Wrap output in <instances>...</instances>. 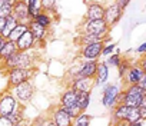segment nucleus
I'll return each instance as SVG.
<instances>
[{
    "instance_id": "nucleus-7",
    "label": "nucleus",
    "mask_w": 146,
    "mask_h": 126,
    "mask_svg": "<svg viewBox=\"0 0 146 126\" xmlns=\"http://www.w3.org/2000/svg\"><path fill=\"white\" fill-rule=\"evenodd\" d=\"M19 25H25V26H29L33 19L30 17L29 15V9H27V5H26V0H16V5L13 7V15H12Z\"/></svg>"
},
{
    "instance_id": "nucleus-33",
    "label": "nucleus",
    "mask_w": 146,
    "mask_h": 126,
    "mask_svg": "<svg viewBox=\"0 0 146 126\" xmlns=\"http://www.w3.org/2000/svg\"><path fill=\"white\" fill-rule=\"evenodd\" d=\"M42 5H43V12L52 15L56 13V2L54 0H42Z\"/></svg>"
},
{
    "instance_id": "nucleus-22",
    "label": "nucleus",
    "mask_w": 146,
    "mask_h": 126,
    "mask_svg": "<svg viewBox=\"0 0 146 126\" xmlns=\"http://www.w3.org/2000/svg\"><path fill=\"white\" fill-rule=\"evenodd\" d=\"M26 5L29 9V15L30 17L35 20L40 13H43V5H42V0H26Z\"/></svg>"
},
{
    "instance_id": "nucleus-34",
    "label": "nucleus",
    "mask_w": 146,
    "mask_h": 126,
    "mask_svg": "<svg viewBox=\"0 0 146 126\" xmlns=\"http://www.w3.org/2000/svg\"><path fill=\"white\" fill-rule=\"evenodd\" d=\"M116 47H117V44L116 43H105L103 44V49H102V57H109L110 54H113L115 53V50H116Z\"/></svg>"
},
{
    "instance_id": "nucleus-18",
    "label": "nucleus",
    "mask_w": 146,
    "mask_h": 126,
    "mask_svg": "<svg viewBox=\"0 0 146 126\" xmlns=\"http://www.w3.org/2000/svg\"><path fill=\"white\" fill-rule=\"evenodd\" d=\"M109 75H110V70H109V66L106 65V62H99L98 73H96V78L93 79L95 86H103V85H106L108 80H109Z\"/></svg>"
},
{
    "instance_id": "nucleus-47",
    "label": "nucleus",
    "mask_w": 146,
    "mask_h": 126,
    "mask_svg": "<svg viewBox=\"0 0 146 126\" xmlns=\"http://www.w3.org/2000/svg\"><path fill=\"white\" fill-rule=\"evenodd\" d=\"M2 40H3V37H2V36H0V43H2Z\"/></svg>"
},
{
    "instance_id": "nucleus-40",
    "label": "nucleus",
    "mask_w": 146,
    "mask_h": 126,
    "mask_svg": "<svg viewBox=\"0 0 146 126\" xmlns=\"http://www.w3.org/2000/svg\"><path fill=\"white\" fill-rule=\"evenodd\" d=\"M116 3H117V6H119L122 10H125V9L129 6V2H127V0H116Z\"/></svg>"
},
{
    "instance_id": "nucleus-32",
    "label": "nucleus",
    "mask_w": 146,
    "mask_h": 126,
    "mask_svg": "<svg viewBox=\"0 0 146 126\" xmlns=\"http://www.w3.org/2000/svg\"><path fill=\"white\" fill-rule=\"evenodd\" d=\"M122 60H123V57H122L120 54L113 53V54H110V56L108 57L106 65H108V66H112V68H119L120 63H122Z\"/></svg>"
},
{
    "instance_id": "nucleus-17",
    "label": "nucleus",
    "mask_w": 146,
    "mask_h": 126,
    "mask_svg": "<svg viewBox=\"0 0 146 126\" xmlns=\"http://www.w3.org/2000/svg\"><path fill=\"white\" fill-rule=\"evenodd\" d=\"M16 46H17V50H19V52H32V50L36 47V40H35L32 32L27 30V32L19 39V42L16 43Z\"/></svg>"
},
{
    "instance_id": "nucleus-6",
    "label": "nucleus",
    "mask_w": 146,
    "mask_h": 126,
    "mask_svg": "<svg viewBox=\"0 0 146 126\" xmlns=\"http://www.w3.org/2000/svg\"><path fill=\"white\" fill-rule=\"evenodd\" d=\"M109 27L105 23V20H85L79 26L80 36L83 34H96V36H108Z\"/></svg>"
},
{
    "instance_id": "nucleus-13",
    "label": "nucleus",
    "mask_w": 146,
    "mask_h": 126,
    "mask_svg": "<svg viewBox=\"0 0 146 126\" xmlns=\"http://www.w3.org/2000/svg\"><path fill=\"white\" fill-rule=\"evenodd\" d=\"M105 17V5L100 2L88 3L86 9V20H103Z\"/></svg>"
},
{
    "instance_id": "nucleus-5",
    "label": "nucleus",
    "mask_w": 146,
    "mask_h": 126,
    "mask_svg": "<svg viewBox=\"0 0 146 126\" xmlns=\"http://www.w3.org/2000/svg\"><path fill=\"white\" fill-rule=\"evenodd\" d=\"M35 73H36V69H19V68L6 72V75H7V89L32 80Z\"/></svg>"
},
{
    "instance_id": "nucleus-38",
    "label": "nucleus",
    "mask_w": 146,
    "mask_h": 126,
    "mask_svg": "<svg viewBox=\"0 0 146 126\" xmlns=\"http://www.w3.org/2000/svg\"><path fill=\"white\" fill-rule=\"evenodd\" d=\"M136 53H137V54H142V56L146 54V42H143L142 44H139V46L136 47Z\"/></svg>"
},
{
    "instance_id": "nucleus-39",
    "label": "nucleus",
    "mask_w": 146,
    "mask_h": 126,
    "mask_svg": "<svg viewBox=\"0 0 146 126\" xmlns=\"http://www.w3.org/2000/svg\"><path fill=\"white\" fill-rule=\"evenodd\" d=\"M0 126H13V125H12V122L9 120V117L0 116Z\"/></svg>"
},
{
    "instance_id": "nucleus-44",
    "label": "nucleus",
    "mask_w": 146,
    "mask_h": 126,
    "mask_svg": "<svg viewBox=\"0 0 146 126\" xmlns=\"http://www.w3.org/2000/svg\"><path fill=\"white\" fill-rule=\"evenodd\" d=\"M137 123H139V126H146V119H139Z\"/></svg>"
},
{
    "instance_id": "nucleus-36",
    "label": "nucleus",
    "mask_w": 146,
    "mask_h": 126,
    "mask_svg": "<svg viewBox=\"0 0 146 126\" xmlns=\"http://www.w3.org/2000/svg\"><path fill=\"white\" fill-rule=\"evenodd\" d=\"M66 112L69 113V116H70L73 120H75V119H76V117H78V116L82 113V110H80V107H79L78 105L72 106V107H67V109H66Z\"/></svg>"
},
{
    "instance_id": "nucleus-12",
    "label": "nucleus",
    "mask_w": 146,
    "mask_h": 126,
    "mask_svg": "<svg viewBox=\"0 0 146 126\" xmlns=\"http://www.w3.org/2000/svg\"><path fill=\"white\" fill-rule=\"evenodd\" d=\"M16 59V68L19 69H36V59L32 52H17L15 54Z\"/></svg>"
},
{
    "instance_id": "nucleus-20",
    "label": "nucleus",
    "mask_w": 146,
    "mask_h": 126,
    "mask_svg": "<svg viewBox=\"0 0 146 126\" xmlns=\"http://www.w3.org/2000/svg\"><path fill=\"white\" fill-rule=\"evenodd\" d=\"M19 50H17V46H16V43H13V42H10V40H6V43H5V46L2 47V50H0V60H2V63L3 62H6L7 59H10L13 54H16Z\"/></svg>"
},
{
    "instance_id": "nucleus-10",
    "label": "nucleus",
    "mask_w": 146,
    "mask_h": 126,
    "mask_svg": "<svg viewBox=\"0 0 146 126\" xmlns=\"http://www.w3.org/2000/svg\"><path fill=\"white\" fill-rule=\"evenodd\" d=\"M122 15H123V10L117 6L116 2H112L110 5L105 6V17H103V20L108 25V27L110 29L112 26H115L120 20Z\"/></svg>"
},
{
    "instance_id": "nucleus-16",
    "label": "nucleus",
    "mask_w": 146,
    "mask_h": 126,
    "mask_svg": "<svg viewBox=\"0 0 146 126\" xmlns=\"http://www.w3.org/2000/svg\"><path fill=\"white\" fill-rule=\"evenodd\" d=\"M78 96H79V93H78L76 90H73L72 88H67V89L62 93L59 105H60L62 107H64V109L72 107V106L78 105Z\"/></svg>"
},
{
    "instance_id": "nucleus-31",
    "label": "nucleus",
    "mask_w": 146,
    "mask_h": 126,
    "mask_svg": "<svg viewBox=\"0 0 146 126\" xmlns=\"http://www.w3.org/2000/svg\"><path fill=\"white\" fill-rule=\"evenodd\" d=\"M139 119H140L139 107H129L127 116H126V122H129V123H136Z\"/></svg>"
},
{
    "instance_id": "nucleus-14",
    "label": "nucleus",
    "mask_w": 146,
    "mask_h": 126,
    "mask_svg": "<svg viewBox=\"0 0 146 126\" xmlns=\"http://www.w3.org/2000/svg\"><path fill=\"white\" fill-rule=\"evenodd\" d=\"M143 70L137 66V65H132L130 69L127 70V73L125 75V78L122 79L123 86H132V85H137L140 82V79L143 78Z\"/></svg>"
},
{
    "instance_id": "nucleus-15",
    "label": "nucleus",
    "mask_w": 146,
    "mask_h": 126,
    "mask_svg": "<svg viewBox=\"0 0 146 126\" xmlns=\"http://www.w3.org/2000/svg\"><path fill=\"white\" fill-rule=\"evenodd\" d=\"M29 30L32 32V34H33V37H35V40H36V44H43V43L46 42L47 36H49V29L40 26V25L36 23L35 20L29 25Z\"/></svg>"
},
{
    "instance_id": "nucleus-46",
    "label": "nucleus",
    "mask_w": 146,
    "mask_h": 126,
    "mask_svg": "<svg viewBox=\"0 0 146 126\" xmlns=\"http://www.w3.org/2000/svg\"><path fill=\"white\" fill-rule=\"evenodd\" d=\"M129 126H139V123H137V122H136V123H130Z\"/></svg>"
},
{
    "instance_id": "nucleus-30",
    "label": "nucleus",
    "mask_w": 146,
    "mask_h": 126,
    "mask_svg": "<svg viewBox=\"0 0 146 126\" xmlns=\"http://www.w3.org/2000/svg\"><path fill=\"white\" fill-rule=\"evenodd\" d=\"M9 117V120L12 122V125L15 126V125H23V122H25V113H23V109H20V110H17V112H15V113H12L10 116H7Z\"/></svg>"
},
{
    "instance_id": "nucleus-49",
    "label": "nucleus",
    "mask_w": 146,
    "mask_h": 126,
    "mask_svg": "<svg viewBox=\"0 0 146 126\" xmlns=\"http://www.w3.org/2000/svg\"><path fill=\"white\" fill-rule=\"evenodd\" d=\"M0 66H2V60H0Z\"/></svg>"
},
{
    "instance_id": "nucleus-8",
    "label": "nucleus",
    "mask_w": 146,
    "mask_h": 126,
    "mask_svg": "<svg viewBox=\"0 0 146 126\" xmlns=\"http://www.w3.org/2000/svg\"><path fill=\"white\" fill-rule=\"evenodd\" d=\"M50 119L53 120V123L56 126H73V119L69 116L66 109L62 107L60 105H56V106L52 107Z\"/></svg>"
},
{
    "instance_id": "nucleus-19",
    "label": "nucleus",
    "mask_w": 146,
    "mask_h": 126,
    "mask_svg": "<svg viewBox=\"0 0 146 126\" xmlns=\"http://www.w3.org/2000/svg\"><path fill=\"white\" fill-rule=\"evenodd\" d=\"M70 88H72L73 90H76L78 93H82V92H92V89L95 88V82H93V79L76 78V79H73V83L70 85Z\"/></svg>"
},
{
    "instance_id": "nucleus-26",
    "label": "nucleus",
    "mask_w": 146,
    "mask_h": 126,
    "mask_svg": "<svg viewBox=\"0 0 146 126\" xmlns=\"http://www.w3.org/2000/svg\"><path fill=\"white\" fill-rule=\"evenodd\" d=\"M29 30V26H25V25H17L16 26V29L10 33V36H9V39L7 40H10V42H13V43H17L19 42V39L26 33Z\"/></svg>"
},
{
    "instance_id": "nucleus-2",
    "label": "nucleus",
    "mask_w": 146,
    "mask_h": 126,
    "mask_svg": "<svg viewBox=\"0 0 146 126\" xmlns=\"http://www.w3.org/2000/svg\"><path fill=\"white\" fill-rule=\"evenodd\" d=\"M123 88H120L117 83H106L103 85L102 90V105L108 109H113L119 105L120 93Z\"/></svg>"
},
{
    "instance_id": "nucleus-48",
    "label": "nucleus",
    "mask_w": 146,
    "mask_h": 126,
    "mask_svg": "<svg viewBox=\"0 0 146 126\" xmlns=\"http://www.w3.org/2000/svg\"><path fill=\"white\" fill-rule=\"evenodd\" d=\"M15 126H25V125H15Z\"/></svg>"
},
{
    "instance_id": "nucleus-11",
    "label": "nucleus",
    "mask_w": 146,
    "mask_h": 126,
    "mask_svg": "<svg viewBox=\"0 0 146 126\" xmlns=\"http://www.w3.org/2000/svg\"><path fill=\"white\" fill-rule=\"evenodd\" d=\"M103 44L105 43L99 42V43H92V44L82 46V49H80V59L82 60H99L102 57Z\"/></svg>"
},
{
    "instance_id": "nucleus-24",
    "label": "nucleus",
    "mask_w": 146,
    "mask_h": 126,
    "mask_svg": "<svg viewBox=\"0 0 146 126\" xmlns=\"http://www.w3.org/2000/svg\"><path fill=\"white\" fill-rule=\"evenodd\" d=\"M79 42L82 46H86V44H92V43H106L108 42V36H96V34H83L79 37Z\"/></svg>"
},
{
    "instance_id": "nucleus-1",
    "label": "nucleus",
    "mask_w": 146,
    "mask_h": 126,
    "mask_svg": "<svg viewBox=\"0 0 146 126\" xmlns=\"http://www.w3.org/2000/svg\"><path fill=\"white\" fill-rule=\"evenodd\" d=\"M146 96V92L142 90L137 85L132 86H123V90L120 93L119 105H125L127 107H139Z\"/></svg>"
},
{
    "instance_id": "nucleus-28",
    "label": "nucleus",
    "mask_w": 146,
    "mask_h": 126,
    "mask_svg": "<svg viewBox=\"0 0 146 126\" xmlns=\"http://www.w3.org/2000/svg\"><path fill=\"white\" fill-rule=\"evenodd\" d=\"M35 22H36V23H39L40 26H43V27L49 29V27L52 26V23H53V17H52V15H49V13L43 12V13H40V15L35 19Z\"/></svg>"
},
{
    "instance_id": "nucleus-9",
    "label": "nucleus",
    "mask_w": 146,
    "mask_h": 126,
    "mask_svg": "<svg viewBox=\"0 0 146 126\" xmlns=\"http://www.w3.org/2000/svg\"><path fill=\"white\" fill-rule=\"evenodd\" d=\"M98 66L99 62L98 60H82L80 59V65H79V72L76 78L82 79H95L98 73ZM75 78V79H76ZM73 83V82H72Z\"/></svg>"
},
{
    "instance_id": "nucleus-21",
    "label": "nucleus",
    "mask_w": 146,
    "mask_h": 126,
    "mask_svg": "<svg viewBox=\"0 0 146 126\" xmlns=\"http://www.w3.org/2000/svg\"><path fill=\"white\" fill-rule=\"evenodd\" d=\"M127 110H129V107L125 105H117L116 107H113L112 109V126H115L117 122L126 120Z\"/></svg>"
},
{
    "instance_id": "nucleus-4",
    "label": "nucleus",
    "mask_w": 146,
    "mask_h": 126,
    "mask_svg": "<svg viewBox=\"0 0 146 126\" xmlns=\"http://www.w3.org/2000/svg\"><path fill=\"white\" fill-rule=\"evenodd\" d=\"M9 90H10V93L16 97V100L22 106H25L29 102H32V99L35 96V85L32 83V80L25 82V83H20L17 86H13Z\"/></svg>"
},
{
    "instance_id": "nucleus-37",
    "label": "nucleus",
    "mask_w": 146,
    "mask_h": 126,
    "mask_svg": "<svg viewBox=\"0 0 146 126\" xmlns=\"http://www.w3.org/2000/svg\"><path fill=\"white\" fill-rule=\"evenodd\" d=\"M136 65L143 70V73H146V54H145V56H142V57L139 59V62L136 63Z\"/></svg>"
},
{
    "instance_id": "nucleus-43",
    "label": "nucleus",
    "mask_w": 146,
    "mask_h": 126,
    "mask_svg": "<svg viewBox=\"0 0 146 126\" xmlns=\"http://www.w3.org/2000/svg\"><path fill=\"white\" fill-rule=\"evenodd\" d=\"M129 125H130L129 122H126V120H122V122H117L115 126H129Z\"/></svg>"
},
{
    "instance_id": "nucleus-29",
    "label": "nucleus",
    "mask_w": 146,
    "mask_h": 126,
    "mask_svg": "<svg viewBox=\"0 0 146 126\" xmlns=\"http://www.w3.org/2000/svg\"><path fill=\"white\" fill-rule=\"evenodd\" d=\"M92 116L86 112H82L75 120H73V126H90Z\"/></svg>"
},
{
    "instance_id": "nucleus-25",
    "label": "nucleus",
    "mask_w": 146,
    "mask_h": 126,
    "mask_svg": "<svg viewBox=\"0 0 146 126\" xmlns=\"http://www.w3.org/2000/svg\"><path fill=\"white\" fill-rule=\"evenodd\" d=\"M19 23H17V20L13 17V16H10V17H7L6 19V25H5V29H3V32H2V36L5 40H7L9 39V36H10V33L16 29V26H17Z\"/></svg>"
},
{
    "instance_id": "nucleus-35",
    "label": "nucleus",
    "mask_w": 146,
    "mask_h": 126,
    "mask_svg": "<svg viewBox=\"0 0 146 126\" xmlns=\"http://www.w3.org/2000/svg\"><path fill=\"white\" fill-rule=\"evenodd\" d=\"M130 66H132V65H130V62H129V60H126V59L122 60L120 66L117 68V72H119V78H120V79L125 78V75L127 73V70L130 69Z\"/></svg>"
},
{
    "instance_id": "nucleus-27",
    "label": "nucleus",
    "mask_w": 146,
    "mask_h": 126,
    "mask_svg": "<svg viewBox=\"0 0 146 126\" xmlns=\"http://www.w3.org/2000/svg\"><path fill=\"white\" fill-rule=\"evenodd\" d=\"M90 95L92 92H82L78 96V106L80 107L82 112H86L89 105H90Z\"/></svg>"
},
{
    "instance_id": "nucleus-23",
    "label": "nucleus",
    "mask_w": 146,
    "mask_h": 126,
    "mask_svg": "<svg viewBox=\"0 0 146 126\" xmlns=\"http://www.w3.org/2000/svg\"><path fill=\"white\" fill-rule=\"evenodd\" d=\"M16 0H0V17L7 19L13 15V7Z\"/></svg>"
},
{
    "instance_id": "nucleus-45",
    "label": "nucleus",
    "mask_w": 146,
    "mask_h": 126,
    "mask_svg": "<svg viewBox=\"0 0 146 126\" xmlns=\"http://www.w3.org/2000/svg\"><path fill=\"white\" fill-rule=\"evenodd\" d=\"M44 126H56V125L53 123V120H52V119H49V120H47V123H46Z\"/></svg>"
},
{
    "instance_id": "nucleus-41",
    "label": "nucleus",
    "mask_w": 146,
    "mask_h": 126,
    "mask_svg": "<svg viewBox=\"0 0 146 126\" xmlns=\"http://www.w3.org/2000/svg\"><path fill=\"white\" fill-rule=\"evenodd\" d=\"M137 86H139L142 90H145V92H146V73L143 75V78L140 79V82L137 83Z\"/></svg>"
},
{
    "instance_id": "nucleus-3",
    "label": "nucleus",
    "mask_w": 146,
    "mask_h": 126,
    "mask_svg": "<svg viewBox=\"0 0 146 126\" xmlns=\"http://www.w3.org/2000/svg\"><path fill=\"white\" fill-rule=\"evenodd\" d=\"M25 106H22L16 97L10 93V90H3L0 92V116H10L12 113L23 109Z\"/></svg>"
},
{
    "instance_id": "nucleus-42",
    "label": "nucleus",
    "mask_w": 146,
    "mask_h": 126,
    "mask_svg": "<svg viewBox=\"0 0 146 126\" xmlns=\"http://www.w3.org/2000/svg\"><path fill=\"white\" fill-rule=\"evenodd\" d=\"M5 25H6V19L0 17V34H2V32H3V29H5Z\"/></svg>"
}]
</instances>
